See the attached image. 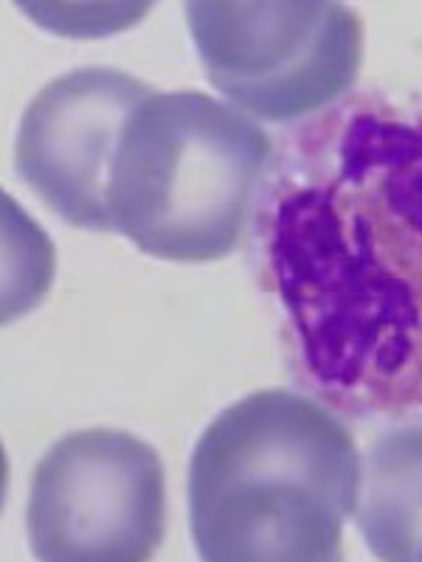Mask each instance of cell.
I'll list each match as a JSON object with an SVG mask.
<instances>
[{
    "label": "cell",
    "mask_w": 422,
    "mask_h": 562,
    "mask_svg": "<svg viewBox=\"0 0 422 562\" xmlns=\"http://www.w3.org/2000/svg\"><path fill=\"white\" fill-rule=\"evenodd\" d=\"M364 461L349 428L285 389L209 422L189 464V526L209 562H333L358 512Z\"/></svg>",
    "instance_id": "2"
},
{
    "label": "cell",
    "mask_w": 422,
    "mask_h": 562,
    "mask_svg": "<svg viewBox=\"0 0 422 562\" xmlns=\"http://www.w3.org/2000/svg\"><path fill=\"white\" fill-rule=\"evenodd\" d=\"M206 77L245 113L290 124L355 88L364 23L333 0H189Z\"/></svg>",
    "instance_id": "4"
},
{
    "label": "cell",
    "mask_w": 422,
    "mask_h": 562,
    "mask_svg": "<svg viewBox=\"0 0 422 562\" xmlns=\"http://www.w3.org/2000/svg\"><path fill=\"white\" fill-rule=\"evenodd\" d=\"M274 140L243 110L200 90H155L124 130L110 180V231L180 265L237 248L268 178Z\"/></svg>",
    "instance_id": "3"
},
{
    "label": "cell",
    "mask_w": 422,
    "mask_h": 562,
    "mask_svg": "<svg viewBox=\"0 0 422 562\" xmlns=\"http://www.w3.org/2000/svg\"><path fill=\"white\" fill-rule=\"evenodd\" d=\"M355 515L371 557L422 562V422L371 445Z\"/></svg>",
    "instance_id": "7"
},
{
    "label": "cell",
    "mask_w": 422,
    "mask_h": 562,
    "mask_svg": "<svg viewBox=\"0 0 422 562\" xmlns=\"http://www.w3.org/2000/svg\"><path fill=\"white\" fill-rule=\"evenodd\" d=\"M164 531V464L138 436L77 430L34 467L26 535L37 560L141 562L160 549Z\"/></svg>",
    "instance_id": "5"
},
{
    "label": "cell",
    "mask_w": 422,
    "mask_h": 562,
    "mask_svg": "<svg viewBox=\"0 0 422 562\" xmlns=\"http://www.w3.org/2000/svg\"><path fill=\"white\" fill-rule=\"evenodd\" d=\"M259 239L299 385L341 414H420L422 104L358 93L304 124Z\"/></svg>",
    "instance_id": "1"
},
{
    "label": "cell",
    "mask_w": 422,
    "mask_h": 562,
    "mask_svg": "<svg viewBox=\"0 0 422 562\" xmlns=\"http://www.w3.org/2000/svg\"><path fill=\"white\" fill-rule=\"evenodd\" d=\"M155 90L124 70L77 68L45 85L23 113L14 167L68 225L110 231L115 155L135 110Z\"/></svg>",
    "instance_id": "6"
}]
</instances>
